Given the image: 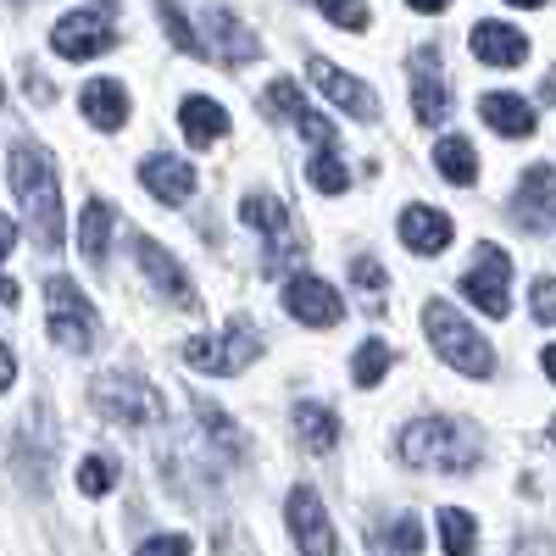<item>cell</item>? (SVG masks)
Wrapping results in <instances>:
<instances>
[{
    "mask_svg": "<svg viewBox=\"0 0 556 556\" xmlns=\"http://www.w3.org/2000/svg\"><path fill=\"white\" fill-rule=\"evenodd\" d=\"M506 278H513V262H506V251L501 245H484V256L462 273V295H468L479 312H490V317H506Z\"/></svg>",
    "mask_w": 556,
    "mask_h": 556,
    "instance_id": "obj_8",
    "label": "cell"
},
{
    "mask_svg": "<svg viewBox=\"0 0 556 556\" xmlns=\"http://www.w3.org/2000/svg\"><path fill=\"white\" fill-rule=\"evenodd\" d=\"M551 445H556V417H551Z\"/></svg>",
    "mask_w": 556,
    "mask_h": 556,
    "instance_id": "obj_42",
    "label": "cell"
},
{
    "mask_svg": "<svg viewBox=\"0 0 556 556\" xmlns=\"http://www.w3.org/2000/svg\"><path fill=\"white\" fill-rule=\"evenodd\" d=\"M317 7H323V17L340 23V28H367V7H362V0H317Z\"/></svg>",
    "mask_w": 556,
    "mask_h": 556,
    "instance_id": "obj_33",
    "label": "cell"
},
{
    "mask_svg": "<svg viewBox=\"0 0 556 556\" xmlns=\"http://www.w3.org/2000/svg\"><path fill=\"white\" fill-rule=\"evenodd\" d=\"M78 490L84 495H112L117 490V462L112 456H84L78 462Z\"/></svg>",
    "mask_w": 556,
    "mask_h": 556,
    "instance_id": "obj_29",
    "label": "cell"
},
{
    "mask_svg": "<svg viewBox=\"0 0 556 556\" xmlns=\"http://www.w3.org/2000/svg\"><path fill=\"white\" fill-rule=\"evenodd\" d=\"M306 184H312L317 195H345V190H351V167L340 162L334 146H317L312 162H306Z\"/></svg>",
    "mask_w": 556,
    "mask_h": 556,
    "instance_id": "obj_23",
    "label": "cell"
},
{
    "mask_svg": "<svg viewBox=\"0 0 556 556\" xmlns=\"http://www.w3.org/2000/svg\"><path fill=\"white\" fill-rule=\"evenodd\" d=\"M240 217H245L251 228H262V235H285V228H290V212H285V201H273V195H245Z\"/></svg>",
    "mask_w": 556,
    "mask_h": 556,
    "instance_id": "obj_27",
    "label": "cell"
},
{
    "mask_svg": "<svg viewBox=\"0 0 556 556\" xmlns=\"http://www.w3.org/2000/svg\"><path fill=\"white\" fill-rule=\"evenodd\" d=\"M401 240H406V251H417V256H434V251L451 245V217L434 212V206H406V212H401Z\"/></svg>",
    "mask_w": 556,
    "mask_h": 556,
    "instance_id": "obj_18",
    "label": "cell"
},
{
    "mask_svg": "<svg viewBox=\"0 0 556 556\" xmlns=\"http://www.w3.org/2000/svg\"><path fill=\"white\" fill-rule=\"evenodd\" d=\"M484 456L479 429L468 424H445V417H424L401 434V462L417 473H473Z\"/></svg>",
    "mask_w": 556,
    "mask_h": 556,
    "instance_id": "obj_2",
    "label": "cell"
},
{
    "mask_svg": "<svg viewBox=\"0 0 556 556\" xmlns=\"http://www.w3.org/2000/svg\"><path fill=\"white\" fill-rule=\"evenodd\" d=\"M45 329H51V340L67 345V351L96 345V312H89V301L78 295L73 278H51V285H45Z\"/></svg>",
    "mask_w": 556,
    "mask_h": 556,
    "instance_id": "obj_5",
    "label": "cell"
},
{
    "mask_svg": "<svg viewBox=\"0 0 556 556\" xmlns=\"http://www.w3.org/2000/svg\"><path fill=\"white\" fill-rule=\"evenodd\" d=\"M7 178H12V195H17V206H23L28 228H34L39 251H56V245H62V190H56L51 162H45V156L28 146V139H17V146H12V167H7Z\"/></svg>",
    "mask_w": 556,
    "mask_h": 556,
    "instance_id": "obj_1",
    "label": "cell"
},
{
    "mask_svg": "<svg viewBox=\"0 0 556 556\" xmlns=\"http://www.w3.org/2000/svg\"><path fill=\"white\" fill-rule=\"evenodd\" d=\"M351 278H356V285H362L367 295H374V301L384 295V267H379L374 256H367V251H356V256H351Z\"/></svg>",
    "mask_w": 556,
    "mask_h": 556,
    "instance_id": "obj_32",
    "label": "cell"
},
{
    "mask_svg": "<svg viewBox=\"0 0 556 556\" xmlns=\"http://www.w3.org/2000/svg\"><path fill=\"white\" fill-rule=\"evenodd\" d=\"M384 545H395V551H417V545H424V534H417V523H412V518H401V523L384 534Z\"/></svg>",
    "mask_w": 556,
    "mask_h": 556,
    "instance_id": "obj_35",
    "label": "cell"
},
{
    "mask_svg": "<svg viewBox=\"0 0 556 556\" xmlns=\"http://www.w3.org/2000/svg\"><path fill=\"white\" fill-rule=\"evenodd\" d=\"M412 112L424 128H440L451 117V84L434 67V51H417L412 56Z\"/></svg>",
    "mask_w": 556,
    "mask_h": 556,
    "instance_id": "obj_11",
    "label": "cell"
},
{
    "mask_svg": "<svg viewBox=\"0 0 556 556\" xmlns=\"http://www.w3.org/2000/svg\"><path fill=\"white\" fill-rule=\"evenodd\" d=\"M78 106H84L89 123L106 128V134H117L123 117H128V96H123V84H117V78H89V84H84V96H78Z\"/></svg>",
    "mask_w": 556,
    "mask_h": 556,
    "instance_id": "obj_19",
    "label": "cell"
},
{
    "mask_svg": "<svg viewBox=\"0 0 556 556\" xmlns=\"http://www.w3.org/2000/svg\"><path fill=\"white\" fill-rule=\"evenodd\" d=\"M262 356V334L251 329V323H228V334H195V340H184V362L201 367V374H223V379H235L245 374V367Z\"/></svg>",
    "mask_w": 556,
    "mask_h": 556,
    "instance_id": "obj_4",
    "label": "cell"
},
{
    "mask_svg": "<svg viewBox=\"0 0 556 556\" xmlns=\"http://www.w3.org/2000/svg\"><path fill=\"white\" fill-rule=\"evenodd\" d=\"M295 429H301V440H306L312 451H334V440H340V417H334L329 406L301 401V406H295Z\"/></svg>",
    "mask_w": 556,
    "mask_h": 556,
    "instance_id": "obj_25",
    "label": "cell"
},
{
    "mask_svg": "<svg viewBox=\"0 0 556 556\" xmlns=\"http://www.w3.org/2000/svg\"><path fill=\"white\" fill-rule=\"evenodd\" d=\"M406 7H417V12H445L451 0H406Z\"/></svg>",
    "mask_w": 556,
    "mask_h": 556,
    "instance_id": "obj_38",
    "label": "cell"
},
{
    "mask_svg": "<svg viewBox=\"0 0 556 556\" xmlns=\"http://www.w3.org/2000/svg\"><path fill=\"white\" fill-rule=\"evenodd\" d=\"M262 112H267V117H285V123H295V117L306 112V101H301V89H295L290 78H278V84H267Z\"/></svg>",
    "mask_w": 556,
    "mask_h": 556,
    "instance_id": "obj_30",
    "label": "cell"
},
{
    "mask_svg": "<svg viewBox=\"0 0 556 556\" xmlns=\"http://www.w3.org/2000/svg\"><path fill=\"white\" fill-rule=\"evenodd\" d=\"M440 545L456 551V556H468L479 545V523L462 513V506H445V513H440Z\"/></svg>",
    "mask_w": 556,
    "mask_h": 556,
    "instance_id": "obj_26",
    "label": "cell"
},
{
    "mask_svg": "<svg viewBox=\"0 0 556 556\" xmlns=\"http://www.w3.org/2000/svg\"><path fill=\"white\" fill-rule=\"evenodd\" d=\"M285 312L295 323H306V329H334V323L345 317V301L334 295V285H323V278H312V273H295L285 285Z\"/></svg>",
    "mask_w": 556,
    "mask_h": 556,
    "instance_id": "obj_7",
    "label": "cell"
},
{
    "mask_svg": "<svg viewBox=\"0 0 556 556\" xmlns=\"http://www.w3.org/2000/svg\"><path fill=\"white\" fill-rule=\"evenodd\" d=\"M424 329H429L434 351L456 367V374H468V379H490V374H495V351L479 340V329H473V323L462 317L456 306L429 301V306H424Z\"/></svg>",
    "mask_w": 556,
    "mask_h": 556,
    "instance_id": "obj_3",
    "label": "cell"
},
{
    "mask_svg": "<svg viewBox=\"0 0 556 556\" xmlns=\"http://www.w3.org/2000/svg\"><path fill=\"white\" fill-rule=\"evenodd\" d=\"M390 362H395V351H390L384 340H367V345L356 351V384H362V390H374V384L390 374Z\"/></svg>",
    "mask_w": 556,
    "mask_h": 556,
    "instance_id": "obj_28",
    "label": "cell"
},
{
    "mask_svg": "<svg viewBox=\"0 0 556 556\" xmlns=\"http://www.w3.org/2000/svg\"><path fill=\"white\" fill-rule=\"evenodd\" d=\"M513 7H545V0H513Z\"/></svg>",
    "mask_w": 556,
    "mask_h": 556,
    "instance_id": "obj_41",
    "label": "cell"
},
{
    "mask_svg": "<svg viewBox=\"0 0 556 556\" xmlns=\"http://www.w3.org/2000/svg\"><path fill=\"white\" fill-rule=\"evenodd\" d=\"M540 362H545V379L556 384V345H545V356H540Z\"/></svg>",
    "mask_w": 556,
    "mask_h": 556,
    "instance_id": "obj_39",
    "label": "cell"
},
{
    "mask_svg": "<svg viewBox=\"0 0 556 556\" xmlns=\"http://www.w3.org/2000/svg\"><path fill=\"white\" fill-rule=\"evenodd\" d=\"M134 251H139V267L151 273V285H156L167 301H178L184 312H195V306H201V295H195V285H190V273H184V267H178V262H173L151 235H139V240H134Z\"/></svg>",
    "mask_w": 556,
    "mask_h": 556,
    "instance_id": "obj_12",
    "label": "cell"
},
{
    "mask_svg": "<svg viewBox=\"0 0 556 556\" xmlns=\"http://www.w3.org/2000/svg\"><path fill=\"white\" fill-rule=\"evenodd\" d=\"M178 128L190 134V146H212V139H223L228 117H223V106H217V101H206V96H190V101L178 106Z\"/></svg>",
    "mask_w": 556,
    "mask_h": 556,
    "instance_id": "obj_21",
    "label": "cell"
},
{
    "mask_svg": "<svg viewBox=\"0 0 556 556\" xmlns=\"http://www.w3.org/2000/svg\"><path fill=\"white\" fill-rule=\"evenodd\" d=\"M479 117L495 128V134H506V139H523V134H534V106L529 101H518V96H479Z\"/></svg>",
    "mask_w": 556,
    "mask_h": 556,
    "instance_id": "obj_20",
    "label": "cell"
},
{
    "mask_svg": "<svg viewBox=\"0 0 556 556\" xmlns=\"http://www.w3.org/2000/svg\"><path fill=\"white\" fill-rule=\"evenodd\" d=\"M529 312H534V323H556V278L545 273V278H534V290H529Z\"/></svg>",
    "mask_w": 556,
    "mask_h": 556,
    "instance_id": "obj_34",
    "label": "cell"
},
{
    "mask_svg": "<svg viewBox=\"0 0 556 556\" xmlns=\"http://www.w3.org/2000/svg\"><path fill=\"white\" fill-rule=\"evenodd\" d=\"M434 167H440V178H451V184H473V178H479L473 146H468V139H456V134H445L440 146H434Z\"/></svg>",
    "mask_w": 556,
    "mask_h": 556,
    "instance_id": "obj_24",
    "label": "cell"
},
{
    "mask_svg": "<svg viewBox=\"0 0 556 556\" xmlns=\"http://www.w3.org/2000/svg\"><path fill=\"white\" fill-rule=\"evenodd\" d=\"M89 401H96V412L112 417V424H162V395H156L151 384H134V379H96Z\"/></svg>",
    "mask_w": 556,
    "mask_h": 556,
    "instance_id": "obj_6",
    "label": "cell"
},
{
    "mask_svg": "<svg viewBox=\"0 0 556 556\" xmlns=\"http://www.w3.org/2000/svg\"><path fill=\"white\" fill-rule=\"evenodd\" d=\"M290 534H295L301 551H340V534L329 529V518H323V501H317L306 484L290 490Z\"/></svg>",
    "mask_w": 556,
    "mask_h": 556,
    "instance_id": "obj_13",
    "label": "cell"
},
{
    "mask_svg": "<svg viewBox=\"0 0 556 556\" xmlns=\"http://www.w3.org/2000/svg\"><path fill=\"white\" fill-rule=\"evenodd\" d=\"M473 56L490 62V67H518V62H529V39L513 23H479L473 28Z\"/></svg>",
    "mask_w": 556,
    "mask_h": 556,
    "instance_id": "obj_17",
    "label": "cell"
},
{
    "mask_svg": "<svg viewBox=\"0 0 556 556\" xmlns=\"http://www.w3.org/2000/svg\"><path fill=\"white\" fill-rule=\"evenodd\" d=\"M139 178H146V190L156 201H167V206L195 195V167L178 162V156H146V162H139Z\"/></svg>",
    "mask_w": 556,
    "mask_h": 556,
    "instance_id": "obj_16",
    "label": "cell"
},
{
    "mask_svg": "<svg viewBox=\"0 0 556 556\" xmlns=\"http://www.w3.org/2000/svg\"><path fill=\"white\" fill-rule=\"evenodd\" d=\"M106 235H112V206L106 201H84V217H78V251L84 262H106Z\"/></svg>",
    "mask_w": 556,
    "mask_h": 556,
    "instance_id": "obj_22",
    "label": "cell"
},
{
    "mask_svg": "<svg viewBox=\"0 0 556 556\" xmlns=\"http://www.w3.org/2000/svg\"><path fill=\"white\" fill-rule=\"evenodd\" d=\"M112 23L101 17V12H67L56 28H51V45H56V56H67V62H89V56H101V51H112Z\"/></svg>",
    "mask_w": 556,
    "mask_h": 556,
    "instance_id": "obj_9",
    "label": "cell"
},
{
    "mask_svg": "<svg viewBox=\"0 0 556 556\" xmlns=\"http://www.w3.org/2000/svg\"><path fill=\"white\" fill-rule=\"evenodd\" d=\"M12 245H17V223H0V251L12 256Z\"/></svg>",
    "mask_w": 556,
    "mask_h": 556,
    "instance_id": "obj_37",
    "label": "cell"
},
{
    "mask_svg": "<svg viewBox=\"0 0 556 556\" xmlns=\"http://www.w3.org/2000/svg\"><path fill=\"white\" fill-rule=\"evenodd\" d=\"M206 28H212V56H223V67H245V62L262 56V39L245 34V23H240L235 12L212 7V12H206Z\"/></svg>",
    "mask_w": 556,
    "mask_h": 556,
    "instance_id": "obj_14",
    "label": "cell"
},
{
    "mask_svg": "<svg viewBox=\"0 0 556 556\" xmlns=\"http://www.w3.org/2000/svg\"><path fill=\"white\" fill-rule=\"evenodd\" d=\"M545 101H556V73L545 78Z\"/></svg>",
    "mask_w": 556,
    "mask_h": 556,
    "instance_id": "obj_40",
    "label": "cell"
},
{
    "mask_svg": "<svg viewBox=\"0 0 556 556\" xmlns=\"http://www.w3.org/2000/svg\"><path fill=\"white\" fill-rule=\"evenodd\" d=\"M551 217H556V173L545 162H534L518 184V195H513V223L529 228V235H545Z\"/></svg>",
    "mask_w": 556,
    "mask_h": 556,
    "instance_id": "obj_10",
    "label": "cell"
},
{
    "mask_svg": "<svg viewBox=\"0 0 556 556\" xmlns=\"http://www.w3.org/2000/svg\"><path fill=\"white\" fill-rule=\"evenodd\" d=\"M156 12H162V23H167V39L178 45L184 56H201V39H195V28L184 23V12L173 7V0H156Z\"/></svg>",
    "mask_w": 556,
    "mask_h": 556,
    "instance_id": "obj_31",
    "label": "cell"
},
{
    "mask_svg": "<svg viewBox=\"0 0 556 556\" xmlns=\"http://www.w3.org/2000/svg\"><path fill=\"white\" fill-rule=\"evenodd\" d=\"M312 78H317V89H329V96L351 112V117H362V123H374L379 117V96L367 89L362 78H351V73H340L334 62H323V56H312Z\"/></svg>",
    "mask_w": 556,
    "mask_h": 556,
    "instance_id": "obj_15",
    "label": "cell"
},
{
    "mask_svg": "<svg viewBox=\"0 0 556 556\" xmlns=\"http://www.w3.org/2000/svg\"><path fill=\"white\" fill-rule=\"evenodd\" d=\"M146 551H190V540H184V534H151Z\"/></svg>",
    "mask_w": 556,
    "mask_h": 556,
    "instance_id": "obj_36",
    "label": "cell"
}]
</instances>
